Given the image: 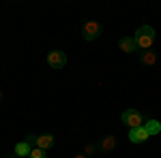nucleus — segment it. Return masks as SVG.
<instances>
[{
	"mask_svg": "<svg viewBox=\"0 0 161 158\" xmlns=\"http://www.w3.org/2000/svg\"><path fill=\"white\" fill-rule=\"evenodd\" d=\"M133 38H136V43H137V49L140 51H146V49H153L157 34H155V28L153 26H140L136 30V37Z\"/></svg>",
	"mask_w": 161,
	"mask_h": 158,
	"instance_id": "obj_1",
	"label": "nucleus"
},
{
	"mask_svg": "<svg viewBox=\"0 0 161 158\" xmlns=\"http://www.w3.org/2000/svg\"><path fill=\"white\" fill-rule=\"evenodd\" d=\"M118 47H120L123 54H133V51H137V43L133 37H123L118 41Z\"/></svg>",
	"mask_w": 161,
	"mask_h": 158,
	"instance_id": "obj_6",
	"label": "nucleus"
},
{
	"mask_svg": "<svg viewBox=\"0 0 161 158\" xmlns=\"http://www.w3.org/2000/svg\"><path fill=\"white\" fill-rule=\"evenodd\" d=\"M47 64H50V69H64V64H67L64 51H60V49L50 51V54H47Z\"/></svg>",
	"mask_w": 161,
	"mask_h": 158,
	"instance_id": "obj_4",
	"label": "nucleus"
},
{
	"mask_svg": "<svg viewBox=\"0 0 161 158\" xmlns=\"http://www.w3.org/2000/svg\"><path fill=\"white\" fill-rule=\"evenodd\" d=\"M30 152H32V145H30V143H28V141H19V143H17V145H15V150H13V154H15V156L17 158H24V156H30Z\"/></svg>",
	"mask_w": 161,
	"mask_h": 158,
	"instance_id": "obj_10",
	"label": "nucleus"
},
{
	"mask_svg": "<svg viewBox=\"0 0 161 158\" xmlns=\"http://www.w3.org/2000/svg\"><path fill=\"white\" fill-rule=\"evenodd\" d=\"M148 137H150V135H148V130H146L144 126L129 130V141H131V143H142V141H146Z\"/></svg>",
	"mask_w": 161,
	"mask_h": 158,
	"instance_id": "obj_5",
	"label": "nucleus"
},
{
	"mask_svg": "<svg viewBox=\"0 0 161 158\" xmlns=\"http://www.w3.org/2000/svg\"><path fill=\"white\" fill-rule=\"evenodd\" d=\"M73 158H88V156H86V154H84V152H82V154H75Z\"/></svg>",
	"mask_w": 161,
	"mask_h": 158,
	"instance_id": "obj_15",
	"label": "nucleus"
},
{
	"mask_svg": "<svg viewBox=\"0 0 161 158\" xmlns=\"http://www.w3.org/2000/svg\"><path fill=\"white\" fill-rule=\"evenodd\" d=\"M114 147H116V137H114V135H105V137L101 139V143H99V152L101 154H110Z\"/></svg>",
	"mask_w": 161,
	"mask_h": 158,
	"instance_id": "obj_7",
	"label": "nucleus"
},
{
	"mask_svg": "<svg viewBox=\"0 0 161 158\" xmlns=\"http://www.w3.org/2000/svg\"><path fill=\"white\" fill-rule=\"evenodd\" d=\"M144 128L148 130V135H150V137H153V135H157V133H161V124H159L157 120H146Z\"/></svg>",
	"mask_w": 161,
	"mask_h": 158,
	"instance_id": "obj_11",
	"label": "nucleus"
},
{
	"mask_svg": "<svg viewBox=\"0 0 161 158\" xmlns=\"http://www.w3.org/2000/svg\"><path fill=\"white\" fill-rule=\"evenodd\" d=\"M95 152H97V145H92V143H86V145H84V154H86V156L95 154Z\"/></svg>",
	"mask_w": 161,
	"mask_h": 158,
	"instance_id": "obj_13",
	"label": "nucleus"
},
{
	"mask_svg": "<svg viewBox=\"0 0 161 158\" xmlns=\"http://www.w3.org/2000/svg\"><path fill=\"white\" fill-rule=\"evenodd\" d=\"M82 37H84V41H97L101 37V24L99 22H86L82 28Z\"/></svg>",
	"mask_w": 161,
	"mask_h": 158,
	"instance_id": "obj_3",
	"label": "nucleus"
},
{
	"mask_svg": "<svg viewBox=\"0 0 161 158\" xmlns=\"http://www.w3.org/2000/svg\"><path fill=\"white\" fill-rule=\"evenodd\" d=\"M2 98H4V92H2V88H0V103H2Z\"/></svg>",
	"mask_w": 161,
	"mask_h": 158,
	"instance_id": "obj_16",
	"label": "nucleus"
},
{
	"mask_svg": "<svg viewBox=\"0 0 161 158\" xmlns=\"http://www.w3.org/2000/svg\"><path fill=\"white\" fill-rule=\"evenodd\" d=\"M26 141H28L30 145H37V135H28V137H26Z\"/></svg>",
	"mask_w": 161,
	"mask_h": 158,
	"instance_id": "obj_14",
	"label": "nucleus"
},
{
	"mask_svg": "<svg viewBox=\"0 0 161 158\" xmlns=\"http://www.w3.org/2000/svg\"><path fill=\"white\" fill-rule=\"evenodd\" d=\"M140 62H142L144 66H155V64H157V51H153V49L140 51Z\"/></svg>",
	"mask_w": 161,
	"mask_h": 158,
	"instance_id": "obj_9",
	"label": "nucleus"
},
{
	"mask_svg": "<svg viewBox=\"0 0 161 158\" xmlns=\"http://www.w3.org/2000/svg\"><path fill=\"white\" fill-rule=\"evenodd\" d=\"M37 147L39 150H52L54 147V135H50V133H43V135H39L37 137Z\"/></svg>",
	"mask_w": 161,
	"mask_h": 158,
	"instance_id": "obj_8",
	"label": "nucleus"
},
{
	"mask_svg": "<svg viewBox=\"0 0 161 158\" xmlns=\"http://www.w3.org/2000/svg\"><path fill=\"white\" fill-rule=\"evenodd\" d=\"M28 158H47V154H45V150H39V147H35L32 152H30V156Z\"/></svg>",
	"mask_w": 161,
	"mask_h": 158,
	"instance_id": "obj_12",
	"label": "nucleus"
},
{
	"mask_svg": "<svg viewBox=\"0 0 161 158\" xmlns=\"http://www.w3.org/2000/svg\"><path fill=\"white\" fill-rule=\"evenodd\" d=\"M120 120H123V124L127 126V128H129V130H133V128H140V126H144V124H146L144 115H142V113H140L137 109H127V111H123Z\"/></svg>",
	"mask_w": 161,
	"mask_h": 158,
	"instance_id": "obj_2",
	"label": "nucleus"
}]
</instances>
